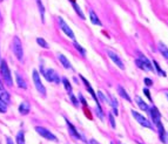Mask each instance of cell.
Here are the masks:
<instances>
[{"mask_svg":"<svg viewBox=\"0 0 168 144\" xmlns=\"http://www.w3.org/2000/svg\"><path fill=\"white\" fill-rule=\"evenodd\" d=\"M40 70H41V74L45 76V79L48 82H53V83H57V84H59L61 82L58 73H57L54 69H49V68L45 69L41 66V67H40Z\"/></svg>","mask_w":168,"mask_h":144,"instance_id":"obj_1","label":"cell"},{"mask_svg":"<svg viewBox=\"0 0 168 144\" xmlns=\"http://www.w3.org/2000/svg\"><path fill=\"white\" fill-rule=\"evenodd\" d=\"M0 61H1V60H0Z\"/></svg>","mask_w":168,"mask_h":144,"instance_id":"obj_42","label":"cell"},{"mask_svg":"<svg viewBox=\"0 0 168 144\" xmlns=\"http://www.w3.org/2000/svg\"><path fill=\"white\" fill-rule=\"evenodd\" d=\"M98 97H99V99L101 100L102 102H106V103H108V104H109V100L107 99L106 96L104 95V93H102V91H98Z\"/></svg>","mask_w":168,"mask_h":144,"instance_id":"obj_30","label":"cell"},{"mask_svg":"<svg viewBox=\"0 0 168 144\" xmlns=\"http://www.w3.org/2000/svg\"><path fill=\"white\" fill-rule=\"evenodd\" d=\"M16 144H25V135L23 131H19L16 135Z\"/></svg>","mask_w":168,"mask_h":144,"instance_id":"obj_25","label":"cell"},{"mask_svg":"<svg viewBox=\"0 0 168 144\" xmlns=\"http://www.w3.org/2000/svg\"><path fill=\"white\" fill-rule=\"evenodd\" d=\"M0 100H2L6 104H9L11 103V96L7 91L4 89V87L0 84Z\"/></svg>","mask_w":168,"mask_h":144,"instance_id":"obj_13","label":"cell"},{"mask_svg":"<svg viewBox=\"0 0 168 144\" xmlns=\"http://www.w3.org/2000/svg\"><path fill=\"white\" fill-rule=\"evenodd\" d=\"M15 80H16V83H18V87H19V88H23V89H26V88H27V84L24 81V79L20 76L19 73H15Z\"/></svg>","mask_w":168,"mask_h":144,"instance_id":"obj_17","label":"cell"},{"mask_svg":"<svg viewBox=\"0 0 168 144\" xmlns=\"http://www.w3.org/2000/svg\"><path fill=\"white\" fill-rule=\"evenodd\" d=\"M31 110V107L27 102H23L20 106H19V113L21 115H27L30 113Z\"/></svg>","mask_w":168,"mask_h":144,"instance_id":"obj_15","label":"cell"},{"mask_svg":"<svg viewBox=\"0 0 168 144\" xmlns=\"http://www.w3.org/2000/svg\"><path fill=\"white\" fill-rule=\"evenodd\" d=\"M118 144H122V143H121V142H119V143H118Z\"/></svg>","mask_w":168,"mask_h":144,"instance_id":"obj_39","label":"cell"},{"mask_svg":"<svg viewBox=\"0 0 168 144\" xmlns=\"http://www.w3.org/2000/svg\"><path fill=\"white\" fill-rule=\"evenodd\" d=\"M72 6H73V8L75 9V12H76V14L79 15L81 19H86V16H85V14H84V12L81 11V8H80V6L78 5L75 2V0H72Z\"/></svg>","mask_w":168,"mask_h":144,"instance_id":"obj_19","label":"cell"},{"mask_svg":"<svg viewBox=\"0 0 168 144\" xmlns=\"http://www.w3.org/2000/svg\"><path fill=\"white\" fill-rule=\"evenodd\" d=\"M156 127H158V131H159V135H160V139L163 142V143H166V131H165V128H163V125L160 123H158L156 124Z\"/></svg>","mask_w":168,"mask_h":144,"instance_id":"obj_16","label":"cell"},{"mask_svg":"<svg viewBox=\"0 0 168 144\" xmlns=\"http://www.w3.org/2000/svg\"><path fill=\"white\" fill-rule=\"evenodd\" d=\"M145 83H146L147 87H149V86H152L153 84V81L151 80V79H148V77H147V79H145Z\"/></svg>","mask_w":168,"mask_h":144,"instance_id":"obj_34","label":"cell"},{"mask_svg":"<svg viewBox=\"0 0 168 144\" xmlns=\"http://www.w3.org/2000/svg\"><path fill=\"white\" fill-rule=\"evenodd\" d=\"M33 82H34V86L37 88V90L42 95V96H46V88L45 86L41 82V79H40V75L37 70H33Z\"/></svg>","mask_w":168,"mask_h":144,"instance_id":"obj_5","label":"cell"},{"mask_svg":"<svg viewBox=\"0 0 168 144\" xmlns=\"http://www.w3.org/2000/svg\"><path fill=\"white\" fill-rule=\"evenodd\" d=\"M37 44H38L40 47H42V48H49V45L46 42V40L45 39H42V38H38L37 39Z\"/></svg>","mask_w":168,"mask_h":144,"instance_id":"obj_26","label":"cell"},{"mask_svg":"<svg viewBox=\"0 0 168 144\" xmlns=\"http://www.w3.org/2000/svg\"><path fill=\"white\" fill-rule=\"evenodd\" d=\"M118 93H119V94H120V96H121V97H123V99L126 100V101H128V102H132V100H130V95L127 94V91L125 90V89L122 88L121 86H118Z\"/></svg>","mask_w":168,"mask_h":144,"instance_id":"obj_21","label":"cell"},{"mask_svg":"<svg viewBox=\"0 0 168 144\" xmlns=\"http://www.w3.org/2000/svg\"><path fill=\"white\" fill-rule=\"evenodd\" d=\"M0 73H1V75H2V79L5 80V82H6L8 86H12V84H13L11 72H9V68H8L7 66V62L5 60L0 61Z\"/></svg>","mask_w":168,"mask_h":144,"instance_id":"obj_2","label":"cell"},{"mask_svg":"<svg viewBox=\"0 0 168 144\" xmlns=\"http://www.w3.org/2000/svg\"><path fill=\"white\" fill-rule=\"evenodd\" d=\"M6 111H7V104H6L2 100H0V113L5 114Z\"/></svg>","mask_w":168,"mask_h":144,"instance_id":"obj_29","label":"cell"},{"mask_svg":"<svg viewBox=\"0 0 168 144\" xmlns=\"http://www.w3.org/2000/svg\"><path fill=\"white\" fill-rule=\"evenodd\" d=\"M111 144H114V143H113V142H112V143H111Z\"/></svg>","mask_w":168,"mask_h":144,"instance_id":"obj_41","label":"cell"},{"mask_svg":"<svg viewBox=\"0 0 168 144\" xmlns=\"http://www.w3.org/2000/svg\"><path fill=\"white\" fill-rule=\"evenodd\" d=\"M135 101H137V103L139 104V107H140L144 111H148V110H149V107L147 106L146 102H144V100L141 99L140 96H137V97H135Z\"/></svg>","mask_w":168,"mask_h":144,"instance_id":"obj_18","label":"cell"},{"mask_svg":"<svg viewBox=\"0 0 168 144\" xmlns=\"http://www.w3.org/2000/svg\"><path fill=\"white\" fill-rule=\"evenodd\" d=\"M35 131L38 132L39 135L41 137H44L46 139H49V141H57V137L54 136L53 134L49 131V130H47L46 128H42V127H35Z\"/></svg>","mask_w":168,"mask_h":144,"instance_id":"obj_7","label":"cell"},{"mask_svg":"<svg viewBox=\"0 0 168 144\" xmlns=\"http://www.w3.org/2000/svg\"><path fill=\"white\" fill-rule=\"evenodd\" d=\"M58 58H59V60H60L61 65L65 67L66 69H72V65H71V62L68 61V59L64 55V54H59L58 55Z\"/></svg>","mask_w":168,"mask_h":144,"instance_id":"obj_14","label":"cell"},{"mask_svg":"<svg viewBox=\"0 0 168 144\" xmlns=\"http://www.w3.org/2000/svg\"><path fill=\"white\" fill-rule=\"evenodd\" d=\"M79 97H80V100H81V102H82V103H84L85 106H86L87 103H86V100L84 99V96H82V95H79Z\"/></svg>","mask_w":168,"mask_h":144,"instance_id":"obj_35","label":"cell"},{"mask_svg":"<svg viewBox=\"0 0 168 144\" xmlns=\"http://www.w3.org/2000/svg\"><path fill=\"white\" fill-rule=\"evenodd\" d=\"M153 65L155 66V69H156V72H158V74L160 76H166V73L160 68V66H159V63L156 62V61H153Z\"/></svg>","mask_w":168,"mask_h":144,"instance_id":"obj_28","label":"cell"},{"mask_svg":"<svg viewBox=\"0 0 168 144\" xmlns=\"http://www.w3.org/2000/svg\"><path fill=\"white\" fill-rule=\"evenodd\" d=\"M108 120H109V123H111L112 128H115V127H116V124H115L114 115H113V114H109V115H108Z\"/></svg>","mask_w":168,"mask_h":144,"instance_id":"obj_31","label":"cell"},{"mask_svg":"<svg viewBox=\"0 0 168 144\" xmlns=\"http://www.w3.org/2000/svg\"><path fill=\"white\" fill-rule=\"evenodd\" d=\"M159 49H160L161 54H162L166 59H168V48L166 47V45L162 44V42H159Z\"/></svg>","mask_w":168,"mask_h":144,"instance_id":"obj_23","label":"cell"},{"mask_svg":"<svg viewBox=\"0 0 168 144\" xmlns=\"http://www.w3.org/2000/svg\"><path fill=\"white\" fill-rule=\"evenodd\" d=\"M135 63H137V66L139 68L145 70V72H154V68H153L151 61L148 60L145 55H142V54H140V58L135 60Z\"/></svg>","mask_w":168,"mask_h":144,"instance_id":"obj_3","label":"cell"},{"mask_svg":"<svg viewBox=\"0 0 168 144\" xmlns=\"http://www.w3.org/2000/svg\"><path fill=\"white\" fill-rule=\"evenodd\" d=\"M91 144H100L99 142H97L95 139H91Z\"/></svg>","mask_w":168,"mask_h":144,"instance_id":"obj_38","label":"cell"},{"mask_svg":"<svg viewBox=\"0 0 168 144\" xmlns=\"http://www.w3.org/2000/svg\"><path fill=\"white\" fill-rule=\"evenodd\" d=\"M58 21H59V25H60V28H61V30L68 37V38H71V39H73L74 40V33H73V30H71V27H69L67 23H65V20L62 19V18H59L58 19Z\"/></svg>","mask_w":168,"mask_h":144,"instance_id":"obj_8","label":"cell"},{"mask_svg":"<svg viewBox=\"0 0 168 144\" xmlns=\"http://www.w3.org/2000/svg\"><path fill=\"white\" fill-rule=\"evenodd\" d=\"M66 123H67V127H68V130L69 132H71V135L74 137V138H78V139H82V141H85L86 142V139H85L84 137H81V135L78 132L75 130V128H74V125L71 123V122H68V120H66Z\"/></svg>","mask_w":168,"mask_h":144,"instance_id":"obj_11","label":"cell"},{"mask_svg":"<svg viewBox=\"0 0 168 144\" xmlns=\"http://www.w3.org/2000/svg\"><path fill=\"white\" fill-rule=\"evenodd\" d=\"M89 18H91L92 23H94V25H98V26H101V21H100L99 18L97 16V14H95L93 11H91V12H89Z\"/></svg>","mask_w":168,"mask_h":144,"instance_id":"obj_22","label":"cell"},{"mask_svg":"<svg viewBox=\"0 0 168 144\" xmlns=\"http://www.w3.org/2000/svg\"><path fill=\"white\" fill-rule=\"evenodd\" d=\"M112 108H113V109H112V110H113V114H114L115 116H116V115L119 114V113H118V109H116L115 107H112Z\"/></svg>","mask_w":168,"mask_h":144,"instance_id":"obj_36","label":"cell"},{"mask_svg":"<svg viewBox=\"0 0 168 144\" xmlns=\"http://www.w3.org/2000/svg\"><path fill=\"white\" fill-rule=\"evenodd\" d=\"M144 93H145V95L148 97L149 101H153L152 97H151V94H149V90H148V88H144Z\"/></svg>","mask_w":168,"mask_h":144,"instance_id":"obj_33","label":"cell"},{"mask_svg":"<svg viewBox=\"0 0 168 144\" xmlns=\"http://www.w3.org/2000/svg\"><path fill=\"white\" fill-rule=\"evenodd\" d=\"M107 54H108V56L112 59V61L114 62L115 65L119 67L120 69H125V65H123V62H122L121 58L116 53H114V52H112V51H108L107 52Z\"/></svg>","mask_w":168,"mask_h":144,"instance_id":"obj_9","label":"cell"},{"mask_svg":"<svg viewBox=\"0 0 168 144\" xmlns=\"http://www.w3.org/2000/svg\"><path fill=\"white\" fill-rule=\"evenodd\" d=\"M130 114L133 115V117L135 118V121L137 122V123H140L142 127H145V128H148V129H153V125L152 123L148 121L147 118H146L145 116H142L141 114H139L137 111H134V110H132L130 111Z\"/></svg>","mask_w":168,"mask_h":144,"instance_id":"obj_6","label":"cell"},{"mask_svg":"<svg viewBox=\"0 0 168 144\" xmlns=\"http://www.w3.org/2000/svg\"><path fill=\"white\" fill-rule=\"evenodd\" d=\"M166 95H167V97H168V93H167V94H166Z\"/></svg>","mask_w":168,"mask_h":144,"instance_id":"obj_40","label":"cell"},{"mask_svg":"<svg viewBox=\"0 0 168 144\" xmlns=\"http://www.w3.org/2000/svg\"><path fill=\"white\" fill-rule=\"evenodd\" d=\"M6 143L7 144H13V141H12L9 137H7V138H6Z\"/></svg>","mask_w":168,"mask_h":144,"instance_id":"obj_37","label":"cell"},{"mask_svg":"<svg viewBox=\"0 0 168 144\" xmlns=\"http://www.w3.org/2000/svg\"><path fill=\"white\" fill-rule=\"evenodd\" d=\"M80 77H81V80H82V82H84V84L86 86V88H87V90L89 91V94L92 95V97L94 99V101L97 102V104H99V101H98V97H97V95H95V93H94V90H93V88L91 87V84H89V82L85 79L84 76H81L80 75Z\"/></svg>","mask_w":168,"mask_h":144,"instance_id":"obj_12","label":"cell"},{"mask_svg":"<svg viewBox=\"0 0 168 144\" xmlns=\"http://www.w3.org/2000/svg\"><path fill=\"white\" fill-rule=\"evenodd\" d=\"M62 83H64V86H65V89L67 90V93H68V94H72V86H71L69 81L66 79V77L62 79Z\"/></svg>","mask_w":168,"mask_h":144,"instance_id":"obj_24","label":"cell"},{"mask_svg":"<svg viewBox=\"0 0 168 144\" xmlns=\"http://www.w3.org/2000/svg\"><path fill=\"white\" fill-rule=\"evenodd\" d=\"M149 114H151V117H152L153 120V123H155V124H158V123H160L161 122V114L160 111L158 110V108L156 107H152V108H149Z\"/></svg>","mask_w":168,"mask_h":144,"instance_id":"obj_10","label":"cell"},{"mask_svg":"<svg viewBox=\"0 0 168 144\" xmlns=\"http://www.w3.org/2000/svg\"><path fill=\"white\" fill-rule=\"evenodd\" d=\"M73 45H74V47H75L76 51H78L79 53L81 54L82 56H85V55H86V51H85V48H82L81 46H80L79 44H78V42H76V41H74V42H73Z\"/></svg>","mask_w":168,"mask_h":144,"instance_id":"obj_27","label":"cell"},{"mask_svg":"<svg viewBox=\"0 0 168 144\" xmlns=\"http://www.w3.org/2000/svg\"><path fill=\"white\" fill-rule=\"evenodd\" d=\"M69 97H71V101H72V103L74 104L75 107L79 106V100H76V97L73 95V94H69Z\"/></svg>","mask_w":168,"mask_h":144,"instance_id":"obj_32","label":"cell"},{"mask_svg":"<svg viewBox=\"0 0 168 144\" xmlns=\"http://www.w3.org/2000/svg\"><path fill=\"white\" fill-rule=\"evenodd\" d=\"M37 5H38L39 12H40L41 20H42V23H45V7H44V5H42V1H41V0H37Z\"/></svg>","mask_w":168,"mask_h":144,"instance_id":"obj_20","label":"cell"},{"mask_svg":"<svg viewBox=\"0 0 168 144\" xmlns=\"http://www.w3.org/2000/svg\"><path fill=\"white\" fill-rule=\"evenodd\" d=\"M12 49H13V53L16 56L18 60H23L24 56V51H23V45H21V41L18 37H14L13 38V41H12Z\"/></svg>","mask_w":168,"mask_h":144,"instance_id":"obj_4","label":"cell"}]
</instances>
